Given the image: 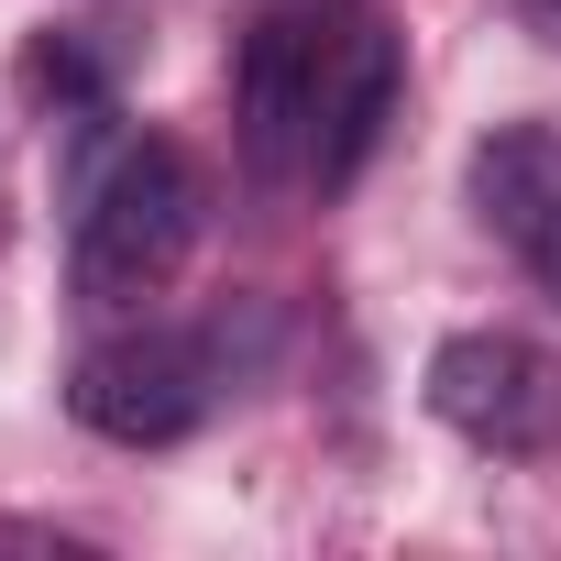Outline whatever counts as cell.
Returning a JSON list of instances; mask_svg holds the SVG:
<instances>
[{"instance_id": "obj_1", "label": "cell", "mask_w": 561, "mask_h": 561, "mask_svg": "<svg viewBox=\"0 0 561 561\" xmlns=\"http://www.w3.org/2000/svg\"><path fill=\"white\" fill-rule=\"evenodd\" d=\"M198 242V165L165 133H122L89 187H78V231H67V275L89 309H144L165 298V275Z\"/></svg>"}, {"instance_id": "obj_2", "label": "cell", "mask_w": 561, "mask_h": 561, "mask_svg": "<svg viewBox=\"0 0 561 561\" xmlns=\"http://www.w3.org/2000/svg\"><path fill=\"white\" fill-rule=\"evenodd\" d=\"M220 386L231 375H220L209 331H111V342L78 353L67 408H78V430H100L122 451H165V440H187L220 408Z\"/></svg>"}, {"instance_id": "obj_3", "label": "cell", "mask_w": 561, "mask_h": 561, "mask_svg": "<svg viewBox=\"0 0 561 561\" xmlns=\"http://www.w3.org/2000/svg\"><path fill=\"white\" fill-rule=\"evenodd\" d=\"M320 67H331V12H320V0H275V12L242 34L231 122H242V165H253V176H309Z\"/></svg>"}, {"instance_id": "obj_4", "label": "cell", "mask_w": 561, "mask_h": 561, "mask_svg": "<svg viewBox=\"0 0 561 561\" xmlns=\"http://www.w3.org/2000/svg\"><path fill=\"white\" fill-rule=\"evenodd\" d=\"M430 419L473 451H539L561 430V364L517 331H451L430 353Z\"/></svg>"}, {"instance_id": "obj_5", "label": "cell", "mask_w": 561, "mask_h": 561, "mask_svg": "<svg viewBox=\"0 0 561 561\" xmlns=\"http://www.w3.org/2000/svg\"><path fill=\"white\" fill-rule=\"evenodd\" d=\"M397 89H408V56L386 23H342L331 34V67H320V111H309V187H353L397 122Z\"/></svg>"}, {"instance_id": "obj_6", "label": "cell", "mask_w": 561, "mask_h": 561, "mask_svg": "<svg viewBox=\"0 0 561 561\" xmlns=\"http://www.w3.org/2000/svg\"><path fill=\"white\" fill-rule=\"evenodd\" d=\"M473 209L484 231L561 298V133L550 122H495L473 144Z\"/></svg>"}, {"instance_id": "obj_7", "label": "cell", "mask_w": 561, "mask_h": 561, "mask_svg": "<svg viewBox=\"0 0 561 561\" xmlns=\"http://www.w3.org/2000/svg\"><path fill=\"white\" fill-rule=\"evenodd\" d=\"M23 89L67 122V133H89V122H111V67L78 45V34H34L23 45Z\"/></svg>"}, {"instance_id": "obj_8", "label": "cell", "mask_w": 561, "mask_h": 561, "mask_svg": "<svg viewBox=\"0 0 561 561\" xmlns=\"http://www.w3.org/2000/svg\"><path fill=\"white\" fill-rule=\"evenodd\" d=\"M517 12H528V23H539V34L561 45V0H517Z\"/></svg>"}, {"instance_id": "obj_9", "label": "cell", "mask_w": 561, "mask_h": 561, "mask_svg": "<svg viewBox=\"0 0 561 561\" xmlns=\"http://www.w3.org/2000/svg\"><path fill=\"white\" fill-rule=\"evenodd\" d=\"M320 12H331V0H320Z\"/></svg>"}]
</instances>
